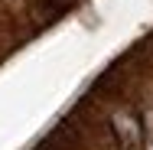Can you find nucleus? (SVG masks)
I'll return each mask as SVG.
<instances>
[{
    "instance_id": "nucleus-1",
    "label": "nucleus",
    "mask_w": 153,
    "mask_h": 150,
    "mask_svg": "<svg viewBox=\"0 0 153 150\" xmlns=\"http://www.w3.org/2000/svg\"><path fill=\"white\" fill-rule=\"evenodd\" d=\"M114 131H117V140H121L124 150H137L143 144V127H140V121L130 111H117L114 114Z\"/></svg>"
},
{
    "instance_id": "nucleus-2",
    "label": "nucleus",
    "mask_w": 153,
    "mask_h": 150,
    "mask_svg": "<svg viewBox=\"0 0 153 150\" xmlns=\"http://www.w3.org/2000/svg\"><path fill=\"white\" fill-rule=\"evenodd\" d=\"M143 147L153 150V108L143 111Z\"/></svg>"
}]
</instances>
